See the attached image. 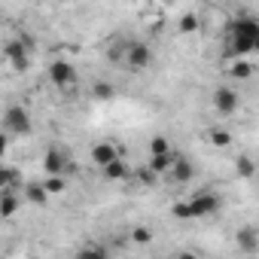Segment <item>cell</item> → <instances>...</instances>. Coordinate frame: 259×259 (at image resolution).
<instances>
[{"instance_id": "d6986e66", "label": "cell", "mask_w": 259, "mask_h": 259, "mask_svg": "<svg viewBox=\"0 0 259 259\" xmlns=\"http://www.w3.org/2000/svg\"><path fill=\"white\" fill-rule=\"evenodd\" d=\"M229 76H232V79H250V76H253V64H250L247 58H238V61L229 64Z\"/></svg>"}, {"instance_id": "9c48e42d", "label": "cell", "mask_w": 259, "mask_h": 259, "mask_svg": "<svg viewBox=\"0 0 259 259\" xmlns=\"http://www.w3.org/2000/svg\"><path fill=\"white\" fill-rule=\"evenodd\" d=\"M116 159H122V156H119V147H116L113 141H98V144L92 147V162H95L101 171L110 168Z\"/></svg>"}, {"instance_id": "5b68a950", "label": "cell", "mask_w": 259, "mask_h": 259, "mask_svg": "<svg viewBox=\"0 0 259 259\" xmlns=\"http://www.w3.org/2000/svg\"><path fill=\"white\" fill-rule=\"evenodd\" d=\"M186 204H189V217H192V220L213 217V213L223 207L220 195H213V192H195V195H189V198H186Z\"/></svg>"}, {"instance_id": "603a6c76", "label": "cell", "mask_w": 259, "mask_h": 259, "mask_svg": "<svg viewBox=\"0 0 259 259\" xmlns=\"http://www.w3.org/2000/svg\"><path fill=\"white\" fill-rule=\"evenodd\" d=\"M132 241H135V244H150V241H153V232H150L147 226H138V229L132 232Z\"/></svg>"}, {"instance_id": "ffe728a7", "label": "cell", "mask_w": 259, "mask_h": 259, "mask_svg": "<svg viewBox=\"0 0 259 259\" xmlns=\"http://www.w3.org/2000/svg\"><path fill=\"white\" fill-rule=\"evenodd\" d=\"M235 174L244 177V180H250V177L256 174V162H253L250 156H238V159H235Z\"/></svg>"}, {"instance_id": "8fae6325", "label": "cell", "mask_w": 259, "mask_h": 259, "mask_svg": "<svg viewBox=\"0 0 259 259\" xmlns=\"http://www.w3.org/2000/svg\"><path fill=\"white\" fill-rule=\"evenodd\" d=\"M235 247H238L241 253H247V256L259 253V229H253V226H241V229L235 232Z\"/></svg>"}, {"instance_id": "9a60e30c", "label": "cell", "mask_w": 259, "mask_h": 259, "mask_svg": "<svg viewBox=\"0 0 259 259\" xmlns=\"http://www.w3.org/2000/svg\"><path fill=\"white\" fill-rule=\"evenodd\" d=\"M128 43H132V37H116V40L110 43V52H107V58H110V64H119V67H125V55H128Z\"/></svg>"}, {"instance_id": "ac0fdd59", "label": "cell", "mask_w": 259, "mask_h": 259, "mask_svg": "<svg viewBox=\"0 0 259 259\" xmlns=\"http://www.w3.org/2000/svg\"><path fill=\"white\" fill-rule=\"evenodd\" d=\"M104 177L107 180H125V177H132V168H128L125 159H116L110 168H104Z\"/></svg>"}, {"instance_id": "4fadbf2b", "label": "cell", "mask_w": 259, "mask_h": 259, "mask_svg": "<svg viewBox=\"0 0 259 259\" xmlns=\"http://www.w3.org/2000/svg\"><path fill=\"white\" fill-rule=\"evenodd\" d=\"M22 195H25V201L37 204V207H43V204L49 201V189H46V183H22Z\"/></svg>"}, {"instance_id": "44dd1931", "label": "cell", "mask_w": 259, "mask_h": 259, "mask_svg": "<svg viewBox=\"0 0 259 259\" xmlns=\"http://www.w3.org/2000/svg\"><path fill=\"white\" fill-rule=\"evenodd\" d=\"M210 144L213 147H229L232 144V135L226 132V128H213V132H210Z\"/></svg>"}, {"instance_id": "7c38bea8", "label": "cell", "mask_w": 259, "mask_h": 259, "mask_svg": "<svg viewBox=\"0 0 259 259\" xmlns=\"http://www.w3.org/2000/svg\"><path fill=\"white\" fill-rule=\"evenodd\" d=\"M22 201H25V195H19L16 189H4V192H0V217H4V220H13Z\"/></svg>"}, {"instance_id": "5bb4252c", "label": "cell", "mask_w": 259, "mask_h": 259, "mask_svg": "<svg viewBox=\"0 0 259 259\" xmlns=\"http://www.w3.org/2000/svg\"><path fill=\"white\" fill-rule=\"evenodd\" d=\"M174 159H177V153H171V156H153V159L147 162V171H150L153 177H168L171 168H174Z\"/></svg>"}, {"instance_id": "6da1fadb", "label": "cell", "mask_w": 259, "mask_h": 259, "mask_svg": "<svg viewBox=\"0 0 259 259\" xmlns=\"http://www.w3.org/2000/svg\"><path fill=\"white\" fill-rule=\"evenodd\" d=\"M229 40H226V52L238 61L247 55H256V40H259V19L250 13H238L235 19H229L226 25Z\"/></svg>"}, {"instance_id": "30bf717a", "label": "cell", "mask_w": 259, "mask_h": 259, "mask_svg": "<svg viewBox=\"0 0 259 259\" xmlns=\"http://www.w3.org/2000/svg\"><path fill=\"white\" fill-rule=\"evenodd\" d=\"M171 183H177V186H186V183H192L195 180V165H192V159L189 156H183V153H177V159H174V168H171Z\"/></svg>"}, {"instance_id": "8992f818", "label": "cell", "mask_w": 259, "mask_h": 259, "mask_svg": "<svg viewBox=\"0 0 259 259\" xmlns=\"http://www.w3.org/2000/svg\"><path fill=\"white\" fill-rule=\"evenodd\" d=\"M46 76H49V82H52L55 89H70V85H76V64L67 61V58H55V61L49 64Z\"/></svg>"}, {"instance_id": "7402d4cb", "label": "cell", "mask_w": 259, "mask_h": 259, "mask_svg": "<svg viewBox=\"0 0 259 259\" xmlns=\"http://www.w3.org/2000/svg\"><path fill=\"white\" fill-rule=\"evenodd\" d=\"M171 217H174V220H183V223H186V220H192V217H189V204H186V201L171 204Z\"/></svg>"}, {"instance_id": "f1b7e54d", "label": "cell", "mask_w": 259, "mask_h": 259, "mask_svg": "<svg viewBox=\"0 0 259 259\" xmlns=\"http://www.w3.org/2000/svg\"><path fill=\"white\" fill-rule=\"evenodd\" d=\"M28 259H40V256H28Z\"/></svg>"}, {"instance_id": "3957f363", "label": "cell", "mask_w": 259, "mask_h": 259, "mask_svg": "<svg viewBox=\"0 0 259 259\" xmlns=\"http://www.w3.org/2000/svg\"><path fill=\"white\" fill-rule=\"evenodd\" d=\"M153 61H156V52H153V46L147 40H132L128 43V55H125L128 70H147V67H153Z\"/></svg>"}, {"instance_id": "ba28073f", "label": "cell", "mask_w": 259, "mask_h": 259, "mask_svg": "<svg viewBox=\"0 0 259 259\" xmlns=\"http://www.w3.org/2000/svg\"><path fill=\"white\" fill-rule=\"evenodd\" d=\"M4 55H7V61L13 64V70H19V73H25V70L31 67V55H28V49L22 46V40H19V37L7 40V46H4Z\"/></svg>"}, {"instance_id": "e0dca14e", "label": "cell", "mask_w": 259, "mask_h": 259, "mask_svg": "<svg viewBox=\"0 0 259 259\" xmlns=\"http://www.w3.org/2000/svg\"><path fill=\"white\" fill-rule=\"evenodd\" d=\"M73 259H113V256H110V250L101 247V244H82Z\"/></svg>"}, {"instance_id": "83f0119b", "label": "cell", "mask_w": 259, "mask_h": 259, "mask_svg": "<svg viewBox=\"0 0 259 259\" xmlns=\"http://www.w3.org/2000/svg\"><path fill=\"white\" fill-rule=\"evenodd\" d=\"M256 55H259V40H256Z\"/></svg>"}, {"instance_id": "4316f807", "label": "cell", "mask_w": 259, "mask_h": 259, "mask_svg": "<svg viewBox=\"0 0 259 259\" xmlns=\"http://www.w3.org/2000/svg\"><path fill=\"white\" fill-rule=\"evenodd\" d=\"M174 259H201V256H198V253H192V250H180Z\"/></svg>"}, {"instance_id": "277c9868", "label": "cell", "mask_w": 259, "mask_h": 259, "mask_svg": "<svg viewBox=\"0 0 259 259\" xmlns=\"http://www.w3.org/2000/svg\"><path fill=\"white\" fill-rule=\"evenodd\" d=\"M210 107H213V113L217 116H235L238 113V107H241V95L232 89V85H220V89H213V95H210Z\"/></svg>"}, {"instance_id": "484cf974", "label": "cell", "mask_w": 259, "mask_h": 259, "mask_svg": "<svg viewBox=\"0 0 259 259\" xmlns=\"http://www.w3.org/2000/svg\"><path fill=\"white\" fill-rule=\"evenodd\" d=\"M46 189H49V195H58L64 189V180L61 177H46Z\"/></svg>"}, {"instance_id": "2e32d148", "label": "cell", "mask_w": 259, "mask_h": 259, "mask_svg": "<svg viewBox=\"0 0 259 259\" xmlns=\"http://www.w3.org/2000/svg\"><path fill=\"white\" fill-rule=\"evenodd\" d=\"M147 150H150V159H153V156H171V153H177V150H174V144H171V138H165V135L150 138Z\"/></svg>"}, {"instance_id": "7a4b0ae2", "label": "cell", "mask_w": 259, "mask_h": 259, "mask_svg": "<svg viewBox=\"0 0 259 259\" xmlns=\"http://www.w3.org/2000/svg\"><path fill=\"white\" fill-rule=\"evenodd\" d=\"M31 132H34L31 110L25 104H10L4 110V135H10V138H28Z\"/></svg>"}, {"instance_id": "52a82bcc", "label": "cell", "mask_w": 259, "mask_h": 259, "mask_svg": "<svg viewBox=\"0 0 259 259\" xmlns=\"http://www.w3.org/2000/svg\"><path fill=\"white\" fill-rule=\"evenodd\" d=\"M43 171H46V177H64V174H70L67 153L61 147H49L46 156H43Z\"/></svg>"}, {"instance_id": "cb8c5ba5", "label": "cell", "mask_w": 259, "mask_h": 259, "mask_svg": "<svg viewBox=\"0 0 259 259\" xmlns=\"http://www.w3.org/2000/svg\"><path fill=\"white\" fill-rule=\"evenodd\" d=\"M92 92H95V98H101V101H110V98H113V85H110V82H95Z\"/></svg>"}, {"instance_id": "d4e9b609", "label": "cell", "mask_w": 259, "mask_h": 259, "mask_svg": "<svg viewBox=\"0 0 259 259\" xmlns=\"http://www.w3.org/2000/svg\"><path fill=\"white\" fill-rule=\"evenodd\" d=\"M195 28H198V16L186 13V16L180 19V31H186V34H189V31H195Z\"/></svg>"}]
</instances>
